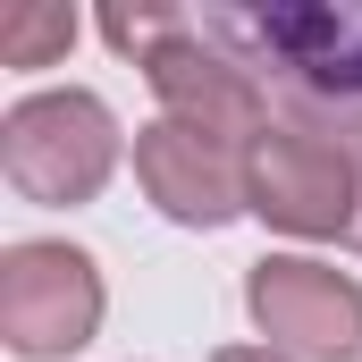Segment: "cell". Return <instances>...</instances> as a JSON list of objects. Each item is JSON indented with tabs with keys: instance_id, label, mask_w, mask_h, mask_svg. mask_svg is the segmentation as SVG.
Returning a JSON list of instances; mask_svg holds the SVG:
<instances>
[{
	"instance_id": "6da1fadb",
	"label": "cell",
	"mask_w": 362,
	"mask_h": 362,
	"mask_svg": "<svg viewBox=\"0 0 362 362\" xmlns=\"http://www.w3.org/2000/svg\"><path fill=\"white\" fill-rule=\"evenodd\" d=\"M219 51H236L295 127L362 144V8H194Z\"/></svg>"
},
{
	"instance_id": "7a4b0ae2",
	"label": "cell",
	"mask_w": 362,
	"mask_h": 362,
	"mask_svg": "<svg viewBox=\"0 0 362 362\" xmlns=\"http://www.w3.org/2000/svg\"><path fill=\"white\" fill-rule=\"evenodd\" d=\"M0 169L25 202H93L118 169V118L93 93H25L0 118Z\"/></svg>"
},
{
	"instance_id": "3957f363",
	"label": "cell",
	"mask_w": 362,
	"mask_h": 362,
	"mask_svg": "<svg viewBox=\"0 0 362 362\" xmlns=\"http://www.w3.org/2000/svg\"><path fill=\"white\" fill-rule=\"evenodd\" d=\"M245 211L286 236H354L362 228V152L312 127H270L245 152Z\"/></svg>"
},
{
	"instance_id": "277c9868",
	"label": "cell",
	"mask_w": 362,
	"mask_h": 362,
	"mask_svg": "<svg viewBox=\"0 0 362 362\" xmlns=\"http://www.w3.org/2000/svg\"><path fill=\"white\" fill-rule=\"evenodd\" d=\"M93 329H101V270H93V253L59 245V236H34V245L0 253V337H8V354L59 362L76 346H93Z\"/></svg>"
},
{
	"instance_id": "5b68a950",
	"label": "cell",
	"mask_w": 362,
	"mask_h": 362,
	"mask_svg": "<svg viewBox=\"0 0 362 362\" xmlns=\"http://www.w3.org/2000/svg\"><path fill=\"white\" fill-rule=\"evenodd\" d=\"M152 93H160V110L194 127V135H219V144H236V152H253L262 135H270V93L262 76L236 59V51H219L211 34H202V17H185L169 42H152L144 59H135Z\"/></svg>"
},
{
	"instance_id": "8992f818",
	"label": "cell",
	"mask_w": 362,
	"mask_h": 362,
	"mask_svg": "<svg viewBox=\"0 0 362 362\" xmlns=\"http://www.w3.org/2000/svg\"><path fill=\"white\" fill-rule=\"evenodd\" d=\"M245 312L278 354L303 362H362V286L329 262L303 253H270L245 278Z\"/></svg>"
},
{
	"instance_id": "52a82bcc",
	"label": "cell",
	"mask_w": 362,
	"mask_h": 362,
	"mask_svg": "<svg viewBox=\"0 0 362 362\" xmlns=\"http://www.w3.org/2000/svg\"><path fill=\"white\" fill-rule=\"evenodd\" d=\"M135 177L185 228H219V219L245 211V152L219 144V135H194L177 118H160V127L135 135Z\"/></svg>"
},
{
	"instance_id": "ba28073f",
	"label": "cell",
	"mask_w": 362,
	"mask_h": 362,
	"mask_svg": "<svg viewBox=\"0 0 362 362\" xmlns=\"http://www.w3.org/2000/svg\"><path fill=\"white\" fill-rule=\"evenodd\" d=\"M68 42H76V17L59 0H8L0 8V59L8 68H51Z\"/></svg>"
},
{
	"instance_id": "9c48e42d",
	"label": "cell",
	"mask_w": 362,
	"mask_h": 362,
	"mask_svg": "<svg viewBox=\"0 0 362 362\" xmlns=\"http://www.w3.org/2000/svg\"><path fill=\"white\" fill-rule=\"evenodd\" d=\"M194 8H160V0H144V8H101V34H110V51H127V59H144L152 42H169Z\"/></svg>"
},
{
	"instance_id": "30bf717a",
	"label": "cell",
	"mask_w": 362,
	"mask_h": 362,
	"mask_svg": "<svg viewBox=\"0 0 362 362\" xmlns=\"http://www.w3.org/2000/svg\"><path fill=\"white\" fill-rule=\"evenodd\" d=\"M211 362H286L278 346H228V354H211Z\"/></svg>"
},
{
	"instance_id": "8fae6325",
	"label": "cell",
	"mask_w": 362,
	"mask_h": 362,
	"mask_svg": "<svg viewBox=\"0 0 362 362\" xmlns=\"http://www.w3.org/2000/svg\"><path fill=\"white\" fill-rule=\"evenodd\" d=\"M354 152H362V144H354ZM354 245H362V228H354Z\"/></svg>"
}]
</instances>
